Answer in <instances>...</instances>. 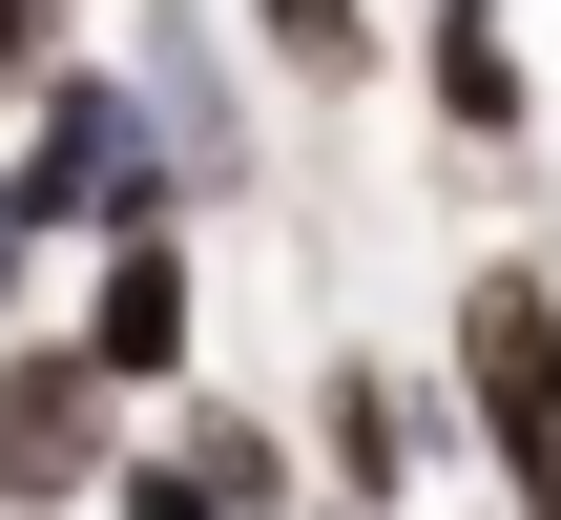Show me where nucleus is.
I'll return each instance as SVG.
<instances>
[{
	"mask_svg": "<svg viewBox=\"0 0 561 520\" xmlns=\"http://www.w3.org/2000/svg\"><path fill=\"white\" fill-rule=\"evenodd\" d=\"M83 354L146 396V375H187V250H167V208L146 229H104V271H83Z\"/></svg>",
	"mask_w": 561,
	"mask_h": 520,
	"instance_id": "7ed1b4c3",
	"label": "nucleus"
},
{
	"mask_svg": "<svg viewBox=\"0 0 561 520\" xmlns=\"http://www.w3.org/2000/svg\"><path fill=\"white\" fill-rule=\"evenodd\" d=\"M187 459L229 479V520H291V438L271 417H187Z\"/></svg>",
	"mask_w": 561,
	"mask_h": 520,
	"instance_id": "39448f33",
	"label": "nucleus"
},
{
	"mask_svg": "<svg viewBox=\"0 0 561 520\" xmlns=\"http://www.w3.org/2000/svg\"><path fill=\"white\" fill-rule=\"evenodd\" d=\"M437 104H458V146H520V42H500V0H437Z\"/></svg>",
	"mask_w": 561,
	"mask_h": 520,
	"instance_id": "20e7f679",
	"label": "nucleus"
},
{
	"mask_svg": "<svg viewBox=\"0 0 561 520\" xmlns=\"http://www.w3.org/2000/svg\"><path fill=\"white\" fill-rule=\"evenodd\" d=\"M458 396H479L520 520H561V292L541 271H458Z\"/></svg>",
	"mask_w": 561,
	"mask_h": 520,
	"instance_id": "f257e3e1",
	"label": "nucleus"
},
{
	"mask_svg": "<svg viewBox=\"0 0 561 520\" xmlns=\"http://www.w3.org/2000/svg\"><path fill=\"white\" fill-rule=\"evenodd\" d=\"M104 396H125V375H104L83 334H62V354H0V500H83V479H125V459H104Z\"/></svg>",
	"mask_w": 561,
	"mask_h": 520,
	"instance_id": "f03ea898",
	"label": "nucleus"
},
{
	"mask_svg": "<svg viewBox=\"0 0 561 520\" xmlns=\"http://www.w3.org/2000/svg\"><path fill=\"white\" fill-rule=\"evenodd\" d=\"M250 21L291 42V83H354V63H375V21H354V0H250Z\"/></svg>",
	"mask_w": 561,
	"mask_h": 520,
	"instance_id": "423d86ee",
	"label": "nucleus"
},
{
	"mask_svg": "<svg viewBox=\"0 0 561 520\" xmlns=\"http://www.w3.org/2000/svg\"><path fill=\"white\" fill-rule=\"evenodd\" d=\"M125 520H229V479L208 459H125Z\"/></svg>",
	"mask_w": 561,
	"mask_h": 520,
	"instance_id": "6e6552de",
	"label": "nucleus"
},
{
	"mask_svg": "<svg viewBox=\"0 0 561 520\" xmlns=\"http://www.w3.org/2000/svg\"><path fill=\"white\" fill-rule=\"evenodd\" d=\"M333 459H354V500H396V375H333Z\"/></svg>",
	"mask_w": 561,
	"mask_h": 520,
	"instance_id": "0eeeda50",
	"label": "nucleus"
}]
</instances>
